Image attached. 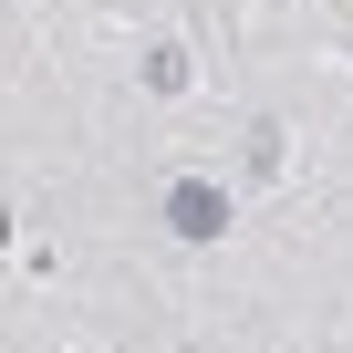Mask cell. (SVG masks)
Returning a JSON list of instances; mask_svg holds the SVG:
<instances>
[{
    "mask_svg": "<svg viewBox=\"0 0 353 353\" xmlns=\"http://www.w3.org/2000/svg\"><path fill=\"white\" fill-rule=\"evenodd\" d=\"M166 219H176V239H219V229H229V198H219V188H176Z\"/></svg>",
    "mask_w": 353,
    "mask_h": 353,
    "instance_id": "6da1fadb",
    "label": "cell"
}]
</instances>
